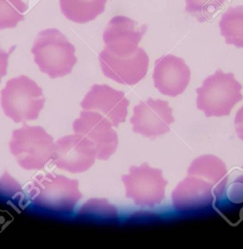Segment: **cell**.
I'll list each match as a JSON object with an SVG mask.
<instances>
[{
    "mask_svg": "<svg viewBox=\"0 0 243 249\" xmlns=\"http://www.w3.org/2000/svg\"><path fill=\"white\" fill-rule=\"evenodd\" d=\"M97 152L95 145L81 134L66 135L54 142L53 164L71 173L87 171L95 162Z\"/></svg>",
    "mask_w": 243,
    "mask_h": 249,
    "instance_id": "8",
    "label": "cell"
},
{
    "mask_svg": "<svg viewBox=\"0 0 243 249\" xmlns=\"http://www.w3.org/2000/svg\"><path fill=\"white\" fill-rule=\"evenodd\" d=\"M1 106L7 117L15 123H25L38 119L46 97L35 81L20 75L7 82L1 91Z\"/></svg>",
    "mask_w": 243,
    "mask_h": 249,
    "instance_id": "3",
    "label": "cell"
},
{
    "mask_svg": "<svg viewBox=\"0 0 243 249\" xmlns=\"http://www.w3.org/2000/svg\"><path fill=\"white\" fill-rule=\"evenodd\" d=\"M153 79L160 93L174 97L183 93L189 86L190 68L182 58L165 55L156 61Z\"/></svg>",
    "mask_w": 243,
    "mask_h": 249,
    "instance_id": "14",
    "label": "cell"
},
{
    "mask_svg": "<svg viewBox=\"0 0 243 249\" xmlns=\"http://www.w3.org/2000/svg\"><path fill=\"white\" fill-rule=\"evenodd\" d=\"M9 148L21 168L40 170L52 160L54 142L53 137L42 126L24 124L13 132Z\"/></svg>",
    "mask_w": 243,
    "mask_h": 249,
    "instance_id": "5",
    "label": "cell"
},
{
    "mask_svg": "<svg viewBox=\"0 0 243 249\" xmlns=\"http://www.w3.org/2000/svg\"><path fill=\"white\" fill-rule=\"evenodd\" d=\"M11 53H12V50L5 52L0 47V83H1L2 78L7 75L8 59H9V56Z\"/></svg>",
    "mask_w": 243,
    "mask_h": 249,
    "instance_id": "20",
    "label": "cell"
},
{
    "mask_svg": "<svg viewBox=\"0 0 243 249\" xmlns=\"http://www.w3.org/2000/svg\"><path fill=\"white\" fill-rule=\"evenodd\" d=\"M122 181L126 189V197L132 199L139 206H156L165 196L167 181L163 177L162 171L150 167L148 163H143L139 167H131L129 174L122 176Z\"/></svg>",
    "mask_w": 243,
    "mask_h": 249,
    "instance_id": "7",
    "label": "cell"
},
{
    "mask_svg": "<svg viewBox=\"0 0 243 249\" xmlns=\"http://www.w3.org/2000/svg\"><path fill=\"white\" fill-rule=\"evenodd\" d=\"M80 215L88 218H104L114 219L117 218L118 213L116 208L108 203L106 199H91L84 204L81 211Z\"/></svg>",
    "mask_w": 243,
    "mask_h": 249,
    "instance_id": "19",
    "label": "cell"
},
{
    "mask_svg": "<svg viewBox=\"0 0 243 249\" xmlns=\"http://www.w3.org/2000/svg\"></svg>",
    "mask_w": 243,
    "mask_h": 249,
    "instance_id": "22",
    "label": "cell"
},
{
    "mask_svg": "<svg viewBox=\"0 0 243 249\" xmlns=\"http://www.w3.org/2000/svg\"><path fill=\"white\" fill-rule=\"evenodd\" d=\"M148 30L147 24L139 27L137 21L123 16L113 17L103 33V41L110 54L118 57L133 56Z\"/></svg>",
    "mask_w": 243,
    "mask_h": 249,
    "instance_id": "9",
    "label": "cell"
},
{
    "mask_svg": "<svg viewBox=\"0 0 243 249\" xmlns=\"http://www.w3.org/2000/svg\"><path fill=\"white\" fill-rule=\"evenodd\" d=\"M32 53L40 71L52 79L70 74L78 61L75 46L57 29L40 32Z\"/></svg>",
    "mask_w": 243,
    "mask_h": 249,
    "instance_id": "2",
    "label": "cell"
},
{
    "mask_svg": "<svg viewBox=\"0 0 243 249\" xmlns=\"http://www.w3.org/2000/svg\"><path fill=\"white\" fill-rule=\"evenodd\" d=\"M112 126L109 119L94 110L81 112L72 125L75 133L84 135L94 144L97 159L104 161L116 152L119 145L117 133Z\"/></svg>",
    "mask_w": 243,
    "mask_h": 249,
    "instance_id": "10",
    "label": "cell"
},
{
    "mask_svg": "<svg viewBox=\"0 0 243 249\" xmlns=\"http://www.w3.org/2000/svg\"><path fill=\"white\" fill-rule=\"evenodd\" d=\"M174 121L168 102L152 98L137 105L130 119L134 132L153 139L168 132Z\"/></svg>",
    "mask_w": 243,
    "mask_h": 249,
    "instance_id": "11",
    "label": "cell"
},
{
    "mask_svg": "<svg viewBox=\"0 0 243 249\" xmlns=\"http://www.w3.org/2000/svg\"><path fill=\"white\" fill-rule=\"evenodd\" d=\"M241 84L234 74L225 73L218 70L196 89V107L207 117L228 116L233 107L243 100Z\"/></svg>",
    "mask_w": 243,
    "mask_h": 249,
    "instance_id": "4",
    "label": "cell"
},
{
    "mask_svg": "<svg viewBox=\"0 0 243 249\" xmlns=\"http://www.w3.org/2000/svg\"><path fill=\"white\" fill-rule=\"evenodd\" d=\"M107 0H59L61 11L69 21L86 24L104 13Z\"/></svg>",
    "mask_w": 243,
    "mask_h": 249,
    "instance_id": "15",
    "label": "cell"
},
{
    "mask_svg": "<svg viewBox=\"0 0 243 249\" xmlns=\"http://www.w3.org/2000/svg\"><path fill=\"white\" fill-rule=\"evenodd\" d=\"M30 201L37 208L59 213H70L82 198L79 182L62 175H38L28 186Z\"/></svg>",
    "mask_w": 243,
    "mask_h": 249,
    "instance_id": "1",
    "label": "cell"
},
{
    "mask_svg": "<svg viewBox=\"0 0 243 249\" xmlns=\"http://www.w3.org/2000/svg\"><path fill=\"white\" fill-rule=\"evenodd\" d=\"M103 74L123 85L133 86L140 82L148 73L149 57L142 48L132 56L118 57L103 49L99 55Z\"/></svg>",
    "mask_w": 243,
    "mask_h": 249,
    "instance_id": "12",
    "label": "cell"
},
{
    "mask_svg": "<svg viewBox=\"0 0 243 249\" xmlns=\"http://www.w3.org/2000/svg\"><path fill=\"white\" fill-rule=\"evenodd\" d=\"M234 126L237 136L243 141V106L237 111L234 119Z\"/></svg>",
    "mask_w": 243,
    "mask_h": 249,
    "instance_id": "21",
    "label": "cell"
},
{
    "mask_svg": "<svg viewBox=\"0 0 243 249\" xmlns=\"http://www.w3.org/2000/svg\"><path fill=\"white\" fill-rule=\"evenodd\" d=\"M81 106L84 110L101 112L117 128L126 121L129 101L123 91L105 84H95L87 93Z\"/></svg>",
    "mask_w": 243,
    "mask_h": 249,
    "instance_id": "13",
    "label": "cell"
},
{
    "mask_svg": "<svg viewBox=\"0 0 243 249\" xmlns=\"http://www.w3.org/2000/svg\"><path fill=\"white\" fill-rule=\"evenodd\" d=\"M28 8L23 0H0V30L15 28Z\"/></svg>",
    "mask_w": 243,
    "mask_h": 249,
    "instance_id": "17",
    "label": "cell"
},
{
    "mask_svg": "<svg viewBox=\"0 0 243 249\" xmlns=\"http://www.w3.org/2000/svg\"><path fill=\"white\" fill-rule=\"evenodd\" d=\"M227 184L199 175H188L173 191V208L191 212L212 206L225 194Z\"/></svg>",
    "mask_w": 243,
    "mask_h": 249,
    "instance_id": "6",
    "label": "cell"
},
{
    "mask_svg": "<svg viewBox=\"0 0 243 249\" xmlns=\"http://www.w3.org/2000/svg\"><path fill=\"white\" fill-rule=\"evenodd\" d=\"M228 0H186V12L191 14L199 22L210 21L214 14Z\"/></svg>",
    "mask_w": 243,
    "mask_h": 249,
    "instance_id": "18",
    "label": "cell"
},
{
    "mask_svg": "<svg viewBox=\"0 0 243 249\" xmlns=\"http://www.w3.org/2000/svg\"><path fill=\"white\" fill-rule=\"evenodd\" d=\"M221 35L226 44L243 49V6L231 7L219 21Z\"/></svg>",
    "mask_w": 243,
    "mask_h": 249,
    "instance_id": "16",
    "label": "cell"
}]
</instances>
